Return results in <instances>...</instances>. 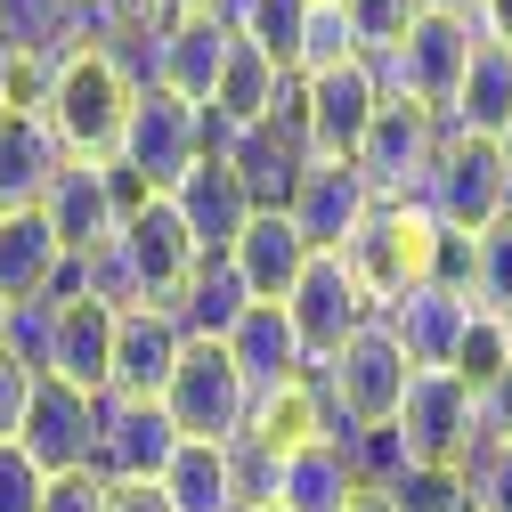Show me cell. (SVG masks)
I'll return each instance as SVG.
<instances>
[{"mask_svg": "<svg viewBox=\"0 0 512 512\" xmlns=\"http://www.w3.org/2000/svg\"><path fill=\"white\" fill-rule=\"evenodd\" d=\"M131 98H139L131 74H122L106 49H66V57H49L41 122H49V139L66 147V163H114V139H122Z\"/></svg>", "mask_w": 512, "mask_h": 512, "instance_id": "cell-1", "label": "cell"}, {"mask_svg": "<svg viewBox=\"0 0 512 512\" xmlns=\"http://www.w3.org/2000/svg\"><path fill=\"white\" fill-rule=\"evenodd\" d=\"M439 236H447V228H439L415 196L374 204V212L358 220V236L342 244V269L358 277V293L374 301V317L391 309V301H407V293L431 285V269H439Z\"/></svg>", "mask_w": 512, "mask_h": 512, "instance_id": "cell-2", "label": "cell"}, {"mask_svg": "<svg viewBox=\"0 0 512 512\" xmlns=\"http://www.w3.org/2000/svg\"><path fill=\"white\" fill-rule=\"evenodd\" d=\"M472 49H480V17L415 9V25L399 33V49L366 57V66H374L382 98H407V106H423V114H439V122H447V106H456V90H464Z\"/></svg>", "mask_w": 512, "mask_h": 512, "instance_id": "cell-3", "label": "cell"}, {"mask_svg": "<svg viewBox=\"0 0 512 512\" xmlns=\"http://www.w3.org/2000/svg\"><path fill=\"white\" fill-rule=\"evenodd\" d=\"M415 204L447 228V236H480L512 212V179H504V155L496 139H464V131H447L423 187H415Z\"/></svg>", "mask_w": 512, "mask_h": 512, "instance_id": "cell-4", "label": "cell"}, {"mask_svg": "<svg viewBox=\"0 0 512 512\" xmlns=\"http://www.w3.org/2000/svg\"><path fill=\"white\" fill-rule=\"evenodd\" d=\"M204 147H212V139H204V106H187V98H171L163 82H147V90L131 98V114H122L114 171H131L147 196H171L179 171L196 163Z\"/></svg>", "mask_w": 512, "mask_h": 512, "instance_id": "cell-5", "label": "cell"}, {"mask_svg": "<svg viewBox=\"0 0 512 512\" xmlns=\"http://www.w3.org/2000/svg\"><path fill=\"white\" fill-rule=\"evenodd\" d=\"M163 415L179 423V439H212V447H236L252 431V382L236 374V358L220 342H187L171 382H163Z\"/></svg>", "mask_w": 512, "mask_h": 512, "instance_id": "cell-6", "label": "cell"}, {"mask_svg": "<svg viewBox=\"0 0 512 512\" xmlns=\"http://www.w3.org/2000/svg\"><path fill=\"white\" fill-rule=\"evenodd\" d=\"M407 350L391 342V326L382 317H366V326L317 366V382H326V399H334V415H342V431H366V423H391L399 415V399H407Z\"/></svg>", "mask_w": 512, "mask_h": 512, "instance_id": "cell-7", "label": "cell"}, {"mask_svg": "<svg viewBox=\"0 0 512 512\" xmlns=\"http://www.w3.org/2000/svg\"><path fill=\"white\" fill-rule=\"evenodd\" d=\"M439 139H447L439 114H423V106H407V98H382V114L366 122V139H358L350 163H358V179L374 187V204H399V196H415V187H423Z\"/></svg>", "mask_w": 512, "mask_h": 512, "instance_id": "cell-8", "label": "cell"}, {"mask_svg": "<svg viewBox=\"0 0 512 512\" xmlns=\"http://www.w3.org/2000/svg\"><path fill=\"white\" fill-rule=\"evenodd\" d=\"M293 106H301V131H309V155L326 163H350L366 122L382 114V82L366 57H350V66H326V74H301L293 82Z\"/></svg>", "mask_w": 512, "mask_h": 512, "instance_id": "cell-9", "label": "cell"}, {"mask_svg": "<svg viewBox=\"0 0 512 512\" xmlns=\"http://www.w3.org/2000/svg\"><path fill=\"white\" fill-rule=\"evenodd\" d=\"M114 261H122V277H131V293L139 301H179V285L196 277V236L179 228V212L163 204V196H147V204H131L122 212V228H114Z\"/></svg>", "mask_w": 512, "mask_h": 512, "instance_id": "cell-10", "label": "cell"}, {"mask_svg": "<svg viewBox=\"0 0 512 512\" xmlns=\"http://www.w3.org/2000/svg\"><path fill=\"white\" fill-rule=\"evenodd\" d=\"M171 447H179V423L163 415V399H122V391L98 399V456H90V472H98L106 488H147V480H163Z\"/></svg>", "mask_w": 512, "mask_h": 512, "instance_id": "cell-11", "label": "cell"}, {"mask_svg": "<svg viewBox=\"0 0 512 512\" xmlns=\"http://www.w3.org/2000/svg\"><path fill=\"white\" fill-rule=\"evenodd\" d=\"M17 447L41 464V480L90 472V456H98V399L74 391V382H57V374H33V399H25Z\"/></svg>", "mask_w": 512, "mask_h": 512, "instance_id": "cell-12", "label": "cell"}, {"mask_svg": "<svg viewBox=\"0 0 512 512\" xmlns=\"http://www.w3.org/2000/svg\"><path fill=\"white\" fill-rule=\"evenodd\" d=\"M285 317H293V334H301V350H309V366H326L366 317H374V301L358 293V277L342 269V252H309V269L293 277V293H285Z\"/></svg>", "mask_w": 512, "mask_h": 512, "instance_id": "cell-13", "label": "cell"}, {"mask_svg": "<svg viewBox=\"0 0 512 512\" xmlns=\"http://www.w3.org/2000/svg\"><path fill=\"white\" fill-rule=\"evenodd\" d=\"M391 423H399L415 464H464L472 456V391H464V374L456 366H415Z\"/></svg>", "mask_w": 512, "mask_h": 512, "instance_id": "cell-14", "label": "cell"}, {"mask_svg": "<svg viewBox=\"0 0 512 512\" xmlns=\"http://www.w3.org/2000/svg\"><path fill=\"white\" fill-rule=\"evenodd\" d=\"M163 204L179 212V228L196 236V252H204V261H228V244L244 236V220L261 212V204L244 196V179H236V163H228L220 147H204L196 163H187V171H179V187H171Z\"/></svg>", "mask_w": 512, "mask_h": 512, "instance_id": "cell-15", "label": "cell"}, {"mask_svg": "<svg viewBox=\"0 0 512 512\" xmlns=\"http://www.w3.org/2000/svg\"><path fill=\"white\" fill-rule=\"evenodd\" d=\"M220 155L236 163V179H244V196L261 204V212H285V196H293V179L309 171V131H301V106H293V90L277 98V114H269V122H252V131L220 139Z\"/></svg>", "mask_w": 512, "mask_h": 512, "instance_id": "cell-16", "label": "cell"}, {"mask_svg": "<svg viewBox=\"0 0 512 512\" xmlns=\"http://www.w3.org/2000/svg\"><path fill=\"white\" fill-rule=\"evenodd\" d=\"M366 212H374V187L358 179V163H326V155H309V171L293 179V196H285V220L301 228L309 252H342Z\"/></svg>", "mask_w": 512, "mask_h": 512, "instance_id": "cell-17", "label": "cell"}, {"mask_svg": "<svg viewBox=\"0 0 512 512\" xmlns=\"http://www.w3.org/2000/svg\"><path fill=\"white\" fill-rule=\"evenodd\" d=\"M179 350H187V326H179L163 301L114 309V382H106V391H122V399H163Z\"/></svg>", "mask_w": 512, "mask_h": 512, "instance_id": "cell-18", "label": "cell"}, {"mask_svg": "<svg viewBox=\"0 0 512 512\" xmlns=\"http://www.w3.org/2000/svg\"><path fill=\"white\" fill-rule=\"evenodd\" d=\"M41 220L57 228V244L74 252H98V244H114V228H122V196H114V171L106 163H57V179H49V196H41Z\"/></svg>", "mask_w": 512, "mask_h": 512, "instance_id": "cell-19", "label": "cell"}, {"mask_svg": "<svg viewBox=\"0 0 512 512\" xmlns=\"http://www.w3.org/2000/svg\"><path fill=\"white\" fill-rule=\"evenodd\" d=\"M41 374L106 399V382H114V301H90V293L57 301V334H49V366Z\"/></svg>", "mask_w": 512, "mask_h": 512, "instance_id": "cell-20", "label": "cell"}, {"mask_svg": "<svg viewBox=\"0 0 512 512\" xmlns=\"http://www.w3.org/2000/svg\"><path fill=\"white\" fill-rule=\"evenodd\" d=\"M228 49H236V25L228 17H163V57H155V82L171 90V98H187V106H204L212 98V82H220V66H228Z\"/></svg>", "mask_w": 512, "mask_h": 512, "instance_id": "cell-21", "label": "cell"}, {"mask_svg": "<svg viewBox=\"0 0 512 512\" xmlns=\"http://www.w3.org/2000/svg\"><path fill=\"white\" fill-rule=\"evenodd\" d=\"M220 350H228V358H236V374L252 382V399L277 391V382H293V374H309V350H301V334H293L285 301H252Z\"/></svg>", "mask_w": 512, "mask_h": 512, "instance_id": "cell-22", "label": "cell"}, {"mask_svg": "<svg viewBox=\"0 0 512 512\" xmlns=\"http://www.w3.org/2000/svg\"><path fill=\"white\" fill-rule=\"evenodd\" d=\"M228 269H236V285H244L252 301H285L293 277L309 269V244H301V228H293L285 212H252L244 236L228 244Z\"/></svg>", "mask_w": 512, "mask_h": 512, "instance_id": "cell-23", "label": "cell"}, {"mask_svg": "<svg viewBox=\"0 0 512 512\" xmlns=\"http://www.w3.org/2000/svg\"><path fill=\"white\" fill-rule=\"evenodd\" d=\"M244 439H261V447H309V439H350L342 431V415H334V399H326V382H317V366L309 374H293V382H277V391H261L252 399V431Z\"/></svg>", "mask_w": 512, "mask_h": 512, "instance_id": "cell-24", "label": "cell"}, {"mask_svg": "<svg viewBox=\"0 0 512 512\" xmlns=\"http://www.w3.org/2000/svg\"><path fill=\"white\" fill-rule=\"evenodd\" d=\"M57 269H66V244L57 228L33 212H0V301H49Z\"/></svg>", "mask_w": 512, "mask_h": 512, "instance_id": "cell-25", "label": "cell"}, {"mask_svg": "<svg viewBox=\"0 0 512 512\" xmlns=\"http://www.w3.org/2000/svg\"><path fill=\"white\" fill-rule=\"evenodd\" d=\"M57 163H66V147L49 139L41 114H0V212H33L49 196Z\"/></svg>", "mask_w": 512, "mask_h": 512, "instance_id": "cell-26", "label": "cell"}, {"mask_svg": "<svg viewBox=\"0 0 512 512\" xmlns=\"http://www.w3.org/2000/svg\"><path fill=\"white\" fill-rule=\"evenodd\" d=\"M464 317H472V301H464V293L423 285V293H407V301L382 309V326H391V342L407 350V366H447V358H456Z\"/></svg>", "mask_w": 512, "mask_h": 512, "instance_id": "cell-27", "label": "cell"}, {"mask_svg": "<svg viewBox=\"0 0 512 512\" xmlns=\"http://www.w3.org/2000/svg\"><path fill=\"white\" fill-rule=\"evenodd\" d=\"M504 122H512V49L480 33L472 66H464V90H456V106H447V131H464V139H496Z\"/></svg>", "mask_w": 512, "mask_h": 512, "instance_id": "cell-28", "label": "cell"}, {"mask_svg": "<svg viewBox=\"0 0 512 512\" xmlns=\"http://www.w3.org/2000/svg\"><path fill=\"white\" fill-rule=\"evenodd\" d=\"M358 488H350V464H342V439H309V447H285L277 456V504L285 512H342Z\"/></svg>", "mask_w": 512, "mask_h": 512, "instance_id": "cell-29", "label": "cell"}, {"mask_svg": "<svg viewBox=\"0 0 512 512\" xmlns=\"http://www.w3.org/2000/svg\"><path fill=\"white\" fill-rule=\"evenodd\" d=\"M155 488H163L171 512H236V464H228V447H212V439H179Z\"/></svg>", "mask_w": 512, "mask_h": 512, "instance_id": "cell-30", "label": "cell"}, {"mask_svg": "<svg viewBox=\"0 0 512 512\" xmlns=\"http://www.w3.org/2000/svg\"><path fill=\"white\" fill-rule=\"evenodd\" d=\"M244 309H252V293L236 285V269H228V261H196V277H187V285H179V301H171V317L187 326V342H228Z\"/></svg>", "mask_w": 512, "mask_h": 512, "instance_id": "cell-31", "label": "cell"}, {"mask_svg": "<svg viewBox=\"0 0 512 512\" xmlns=\"http://www.w3.org/2000/svg\"><path fill=\"white\" fill-rule=\"evenodd\" d=\"M228 25H236V41H252L261 57H277V66L293 74L301 25H309V0H228Z\"/></svg>", "mask_w": 512, "mask_h": 512, "instance_id": "cell-32", "label": "cell"}, {"mask_svg": "<svg viewBox=\"0 0 512 512\" xmlns=\"http://www.w3.org/2000/svg\"><path fill=\"white\" fill-rule=\"evenodd\" d=\"M342 464H350V488H358V496H391V488H399V472H407L415 456H407L399 423H366V431H350V439H342Z\"/></svg>", "mask_w": 512, "mask_h": 512, "instance_id": "cell-33", "label": "cell"}, {"mask_svg": "<svg viewBox=\"0 0 512 512\" xmlns=\"http://www.w3.org/2000/svg\"><path fill=\"white\" fill-rule=\"evenodd\" d=\"M447 366H456V374H464V391L480 399L488 382L512 366V326H504V317H488V309H472V317H464V334H456V358H447Z\"/></svg>", "mask_w": 512, "mask_h": 512, "instance_id": "cell-34", "label": "cell"}, {"mask_svg": "<svg viewBox=\"0 0 512 512\" xmlns=\"http://www.w3.org/2000/svg\"><path fill=\"white\" fill-rule=\"evenodd\" d=\"M472 309H488V317L512 326V212L472 236Z\"/></svg>", "mask_w": 512, "mask_h": 512, "instance_id": "cell-35", "label": "cell"}, {"mask_svg": "<svg viewBox=\"0 0 512 512\" xmlns=\"http://www.w3.org/2000/svg\"><path fill=\"white\" fill-rule=\"evenodd\" d=\"M350 57H358V33H350V17H342V0H309L293 82H301V74H326V66H350Z\"/></svg>", "mask_w": 512, "mask_h": 512, "instance_id": "cell-36", "label": "cell"}, {"mask_svg": "<svg viewBox=\"0 0 512 512\" xmlns=\"http://www.w3.org/2000/svg\"><path fill=\"white\" fill-rule=\"evenodd\" d=\"M391 512H472L464 504V464H407L391 488Z\"/></svg>", "mask_w": 512, "mask_h": 512, "instance_id": "cell-37", "label": "cell"}, {"mask_svg": "<svg viewBox=\"0 0 512 512\" xmlns=\"http://www.w3.org/2000/svg\"><path fill=\"white\" fill-rule=\"evenodd\" d=\"M423 0H342V17L358 33V57H382V49H399V33L415 25Z\"/></svg>", "mask_w": 512, "mask_h": 512, "instance_id": "cell-38", "label": "cell"}, {"mask_svg": "<svg viewBox=\"0 0 512 512\" xmlns=\"http://www.w3.org/2000/svg\"><path fill=\"white\" fill-rule=\"evenodd\" d=\"M49 334H57V301H9V326H0V350L17 366H49Z\"/></svg>", "mask_w": 512, "mask_h": 512, "instance_id": "cell-39", "label": "cell"}, {"mask_svg": "<svg viewBox=\"0 0 512 512\" xmlns=\"http://www.w3.org/2000/svg\"><path fill=\"white\" fill-rule=\"evenodd\" d=\"M464 504L472 512H512V447H472L464 456Z\"/></svg>", "mask_w": 512, "mask_h": 512, "instance_id": "cell-40", "label": "cell"}, {"mask_svg": "<svg viewBox=\"0 0 512 512\" xmlns=\"http://www.w3.org/2000/svg\"><path fill=\"white\" fill-rule=\"evenodd\" d=\"M41 464L25 456L17 439H0V512H41Z\"/></svg>", "mask_w": 512, "mask_h": 512, "instance_id": "cell-41", "label": "cell"}, {"mask_svg": "<svg viewBox=\"0 0 512 512\" xmlns=\"http://www.w3.org/2000/svg\"><path fill=\"white\" fill-rule=\"evenodd\" d=\"M472 447H512V366L472 399Z\"/></svg>", "mask_w": 512, "mask_h": 512, "instance_id": "cell-42", "label": "cell"}, {"mask_svg": "<svg viewBox=\"0 0 512 512\" xmlns=\"http://www.w3.org/2000/svg\"><path fill=\"white\" fill-rule=\"evenodd\" d=\"M41 512H106V480L98 472H66L41 488Z\"/></svg>", "mask_w": 512, "mask_h": 512, "instance_id": "cell-43", "label": "cell"}, {"mask_svg": "<svg viewBox=\"0 0 512 512\" xmlns=\"http://www.w3.org/2000/svg\"><path fill=\"white\" fill-rule=\"evenodd\" d=\"M25 399H33V366H17L9 350H0V439H17V423H25Z\"/></svg>", "mask_w": 512, "mask_h": 512, "instance_id": "cell-44", "label": "cell"}, {"mask_svg": "<svg viewBox=\"0 0 512 512\" xmlns=\"http://www.w3.org/2000/svg\"><path fill=\"white\" fill-rule=\"evenodd\" d=\"M90 9L122 33V25H155V17H171V0H90Z\"/></svg>", "mask_w": 512, "mask_h": 512, "instance_id": "cell-45", "label": "cell"}, {"mask_svg": "<svg viewBox=\"0 0 512 512\" xmlns=\"http://www.w3.org/2000/svg\"><path fill=\"white\" fill-rule=\"evenodd\" d=\"M106 512H171V504H163V488L147 480V488H106Z\"/></svg>", "mask_w": 512, "mask_h": 512, "instance_id": "cell-46", "label": "cell"}, {"mask_svg": "<svg viewBox=\"0 0 512 512\" xmlns=\"http://www.w3.org/2000/svg\"><path fill=\"white\" fill-rule=\"evenodd\" d=\"M480 33L512 49V0H480Z\"/></svg>", "mask_w": 512, "mask_h": 512, "instance_id": "cell-47", "label": "cell"}, {"mask_svg": "<svg viewBox=\"0 0 512 512\" xmlns=\"http://www.w3.org/2000/svg\"><path fill=\"white\" fill-rule=\"evenodd\" d=\"M179 17H228V0H171Z\"/></svg>", "mask_w": 512, "mask_h": 512, "instance_id": "cell-48", "label": "cell"}, {"mask_svg": "<svg viewBox=\"0 0 512 512\" xmlns=\"http://www.w3.org/2000/svg\"><path fill=\"white\" fill-rule=\"evenodd\" d=\"M423 9H447V17H480V0H423Z\"/></svg>", "mask_w": 512, "mask_h": 512, "instance_id": "cell-49", "label": "cell"}, {"mask_svg": "<svg viewBox=\"0 0 512 512\" xmlns=\"http://www.w3.org/2000/svg\"><path fill=\"white\" fill-rule=\"evenodd\" d=\"M342 512H391V496H350Z\"/></svg>", "mask_w": 512, "mask_h": 512, "instance_id": "cell-50", "label": "cell"}, {"mask_svg": "<svg viewBox=\"0 0 512 512\" xmlns=\"http://www.w3.org/2000/svg\"><path fill=\"white\" fill-rule=\"evenodd\" d=\"M496 155H504V179H512V122H504V131H496Z\"/></svg>", "mask_w": 512, "mask_h": 512, "instance_id": "cell-51", "label": "cell"}, {"mask_svg": "<svg viewBox=\"0 0 512 512\" xmlns=\"http://www.w3.org/2000/svg\"><path fill=\"white\" fill-rule=\"evenodd\" d=\"M236 512H285V504H236Z\"/></svg>", "mask_w": 512, "mask_h": 512, "instance_id": "cell-52", "label": "cell"}, {"mask_svg": "<svg viewBox=\"0 0 512 512\" xmlns=\"http://www.w3.org/2000/svg\"><path fill=\"white\" fill-rule=\"evenodd\" d=\"M0 326H9V301H0Z\"/></svg>", "mask_w": 512, "mask_h": 512, "instance_id": "cell-53", "label": "cell"}]
</instances>
